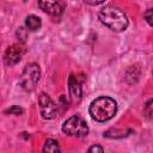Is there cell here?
Masks as SVG:
<instances>
[{
    "instance_id": "obj_3",
    "label": "cell",
    "mask_w": 153,
    "mask_h": 153,
    "mask_svg": "<svg viewBox=\"0 0 153 153\" xmlns=\"http://www.w3.org/2000/svg\"><path fill=\"white\" fill-rule=\"evenodd\" d=\"M41 79V69L37 63H29L25 66L22 75H20V85L25 91H33Z\"/></svg>"
},
{
    "instance_id": "obj_1",
    "label": "cell",
    "mask_w": 153,
    "mask_h": 153,
    "mask_svg": "<svg viewBox=\"0 0 153 153\" xmlns=\"http://www.w3.org/2000/svg\"><path fill=\"white\" fill-rule=\"evenodd\" d=\"M88 112L97 122H106L111 120L117 112V103L111 97H98L91 102Z\"/></svg>"
},
{
    "instance_id": "obj_10",
    "label": "cell",
    "mask_w": 153,
    "mask_h": 153,
    "mask_svg": "<svg viewBox=\"0 0 153 153\" xmlns=\"http://www.w3.org/2000/svg\"><path fill=\"white\" fill-rule=\"evenodd\" d=\"M43 152H51V153H56V152H60V146H59V142L54 139H48L44 143V147H43Z\"/></svg>"
},
{
    "instance_id": "obj_2",
    "label": "cell",
    "mask_w": 153,
    "mask_h": 153,
    "mask_svg": "<svg viewBox=\"0 0 153 153\" xmlns=\"http://www.w3.org/2000/svg\"><path fill=\"white\" fill-rule=\"evenodd\" d=\"M98 18L106 27L115 32L124 31L129 25V20L126 13L114 6L103 7L98 13Z\"/></svg>"
},
{
    "instance_id": "obj_4",
    "label": "cell",
    "mask_w": 153,
    "mask_h": 153,
    "mask_svg": "<svg viewBox=\"0 0 153 153\" xmlns=\"http://www.w3.org/2000/svg\"><path fill=\"white\" fill-rule=\"evenodd\" d=\"M62 131L69 136H76V137H84L88 133L87 123L78 115H74L69 118H67L62 124Z\"/></svg>"
},
{
    "instance_id": "obj_7",
    "label": "cell",
    "mask_w": 153,
    "mask_h": 153,
    "mask_svg": "<svg viewBox=\"0 0 153 153\" xmlns=\"http://www.w3.org/2000/svg\"><path fill=\"white\" fill-rule=\"evenodd\" d=\"M25 51H26V49L22 44H13V45L8 47L5 53V63L7 66L17 65L24 56Z\"/></svg>"
},
{
    "instance_id": "obj_5",
    "label": "cell",
    "mask_w": 153,
    "mask_h": 153,
    "mask_svg": "<svg viewBox=\"0 0 153 153\" xmlns=\"http://www.w3.org/2000/svg\"><path fill=\"white\" fill-rule=\"evenodd\" d=\"M38 105H39V111L41 115L44 120H51L56 116L57 114V108L53 99L47 94V93H41L38 97Z\"/></svg>"
},
{
    "instance_id": "obj_11",
    "label": "cell",
    "mask_w": 153,
    "mask_h": 153,
    "mask_svg": "<svg viewBox=\"0 0 153 153\" xmlns=\"http://www.w3.org/2000/svg\"><path fill=\"white\" fill-rule=\"evenodd\" d=\"M143 115L147 120H153V98L147 100L143 106Z\"/></svg>"
},
{
    "instance_id": "obj_14",
    "label": "cell",
    "mask_w": 153,
    "mask_h": 153,
    "mask_svg": "<svg viewBox=\"0 0 153 153\" xmlns=\"http://www.w3.org/2000/svg\"><path fill=\"white\" fill-rule=\"evenodd\" d=\"M87 151H88V152H99V153H102L104 149H103L102 146H99V145H94V146H91Z\"/></svg>"
},
{
    "instance_id": "obj_8",
    "label": "cell",
    "mask_w": 153,
    "mask_h": 153,
    "mask_svg": "<svg viewBox=\"0 0 153 153\" xmlns=\"http://www.w3.org/2000/svg\"><path fill=\"white\" fill-rule=\"evenodd\" d=\"M84 79H80L79 75H74L71 74L68 78V90H69V96L73 102L79 103L81 100V94H82V90H81V82Z\"/></svg>"
},
{
    "instance_id": "obj_12",
    "label": "cell",
    "mask_w": 153,
    "mask_h": 153,
    "mask_svg": "<svg viewBox=\"0 0 153 153\" xmlns=\"http://www.w3.org/2000/svg\"><path fill=\"white\" fill-rule=\"evenodd\" d=\"M143 17H145L146 22H147L151 26H153V8H148V10L145 12Z\"/></svg>"
},
{
    "instance_id": "obj_9",
    "label": "cell",
    "mask_w": 153,
    "mask_h": 153,
    "mask_svg": "<svg viewBox=\"0 0 153 153\" xmlns=\"http://www.w3.org/2000/svg\"><path fill=\"white\" fill-rule=\"evenodd\" d=\"M42 25V22H41V18L35 16V14H31V16H27L26 19H25V26L27 27V30L30 31H37Z\"/></svg>"
},
{
    "instance_id": "obj_6",
    "label": "cell",
    "mask_w": 153,
    "mask_h": 153,
    "mask_svg": "<svg viewBox=\"0 0 153 153\" xmlns=\"http://www.w3.org/2000/svg\"><path fill=\"white\" fill-rule=\"evenodd\" d=\"M39 8L50 16H61L65 10L63 0H38Z\"/></svg>"
},
{
    "instance_id": "obj_15",
    "label": "cell",
    "mask_w": 153,
    "mask_h": 153,
    "mask_svg": "<svg viewBox=\"0 0 153 153\" xmlns=\"http://www.w3.org/2000/svg\"><path fill=\"white\" fill-rule=\"evenodd\" d=\"M105 0H85V2H87L88 5H92V6H97V5H100L103 4Z\"/></svg>"
},
{
    "instance_id": "obj_13",
    "label": "cell",
    "mask_w": 153,
    "mask_h": 153,
    "mask_svg": "<svg viewBox=\"0 0 153 153\" xmlns=\"http://www.w3.org/2000/svg\"><path fill=\"white\" fill-rule=\"evenodd\" d=\"M23 112H24V110L22 108L17 106V105H14V106H12V108L6 110V114H12V115H22Z\"/></svg>"
}]
</instances>
